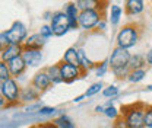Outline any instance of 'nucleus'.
Returning <instances> with one entry per match:
<instances>
[{"label": "nucleus", "mask_w": 152, "mask_h": 128, "mask_svg": "<svg viewBox=\"0 0 152 128\" xmlns=\"http://www.w3.org/2000/svg\"><path fill=\"white\" fill-rule=\"evenodd\" d=\"M146 106L143 102H136L124 105L120 109V115L124 119L126 128H145V111Z\"/></svg>", "instance_id": "f257e3e1"}, {"label": "nucleus", "mask_w": 152, "mask_h": 128, "mask_svg": "<svg viewBox=\"0 0 152 128\" xmlns=\"http://www.w3.org/2000/svg\"><path fill=\"white\" fill-rule=\"evenodd\" d=\"M142 35V26L137 22H130L126 23L117 34V47L123 48V50H129L134 47Z\"/></svg>", "instance_id": "f03ea898"}, {"label": "nucleus", "mask_w": 152, "mask_h": 128, "mask_svg": "<svg viewBox=\"0 0 152 128\" xmlns=\"http://www.w3.org/2000/svg\"><path fill=\"white\" fill-rule=\"evenodd\" d=\"M102 16H104V13L99 12V6H95V7L86 9V10H80L79 19H77L79 28H82L83 31H91L104 19Z\"/></svg>", "instance_id": "7ed1b4c3"}, {"label": "nucleus", "mask_w": 152, "mask_h": 128, "mask_svg": "<svg viewBox=\"0 0 152 128\" xmlns=\"http://www.w3.org/2000/svg\"><path fill=\"white\" fill-rule=\"evenodd\" d=\"M20 86H19L18 80L16 79H9L6 82L1 83V89H0V93L3 95V98L6 99L7 102V108L9 106H15L18 105L19 102V98H20Z\"/></svg>", "instance_id": "20e7f679"}, {"label": "nucleus", "mask_w": 152, "mask_h": 128, "mask_svg": "<svg viewBox=\"0 0 152 128\" xmlns=\"http://www.w3.org/2000/svg\"><path fill=\"white\" fill-rule=\"evenodd\" d=\"M4 34L10 45H23V42L28 38V28L23 22L15 20L12 26L7 31H4Z\"/></svg>", "instance_id": "39448f33"}, {"label": "nucleus", "mask_w": 152, "mask_h": 128, "mask_svg": "<svg viewBox=\"0 0 152 128\" xmlns=\"http://www.w3.org/2000/svg\"><path fill=\"white\" fill-rule=\"evenodd\" d=\"M130 58H132V54L129 53V50H123L120 47H115L113 50V53H111V55H110V58H108V66H110L111 72L129 67Z\"/></svg>", "instance_id": "423d86ee"}, {"label": "nucleus", "mask_w": 152, "mask_h": 128, "mask_svg": "<svg viewBox=\"0 0 152 128\" xmlns=\"http://www.w3.org/2000/svg\"><path fill=\"white\" fill-rule=\"evenodd\" d=\"M50 28L53 29L54 37H63V35L70 29L67 15H66L64 12H61V10L51 13V18H50Z\"/></svg>", "instance_id": "0eeeda50"}, {"label": "nucleus", "mask_w": 152, "mask_h": 128, "mask_svg": "<svg viewBox=\"0 0 152 128\" xmlns=\"http://www.w3.org/2000/svg\"><path fill=\"white\" fill-rule=\"evenodd\" d=\"M58 67H60V74H61L63 83H67V85L73 83L79 77H83L86 74V72H83L80 67L67 64L64 61H58Z\"/></svg>", "instance_id": "6e6552de"}, {"label": "nucleus", "mask_w": 152, "mask_h": 128, "mask_svg": "<svg viewBox=\"0 0 152 128\" xmlns=\"http://www.w3.org/2000/svg\"><path fill=\"white\" fill-rule=\"evenodd\" d=\"M51 85L53 83H51V80H50V77H48V74H47L45 70L37 72V73L34 74V77L31 79V86L34 89H37L39 93L41 92H45Z\"/></svg>", "instance_id": "1a4fd4ad"}, {"label": "nucleus", "mask_w": 152, "mask_h": 128, "mask_svg": "<svg viewBox=\"0 0 152 128\" xmlns=\"http://www.w3.org/2000/svg\"><path fill=\"white\" fill-rule=\"evenodd\" d=\"M22 58L26 64V67H37L42 61V51L41 50H31V48H23Z\"/></svg>", "instance_id": "9d476101"}, {"label": "nucleus", "mask_w": 152, "mask_h": 128, "mask_svg": "<svg viewBox=\"0 0 152 128\" xmlns=\"http://www.w3.org/2000/svg\"><path fill=\"white\" fill-rule=\"evenodd\" d=\"M6 64H7L9 72H10V74H12V77H13V79H19L22 74L25 73V70H26V64H25V61H23L22 55L15 57V58H12V60H9Z\"/></svg>", "instance_id": "9b49d317"}, {"label": "nucleus", "mask_w": 152, "mask_h": 128, "mask_svg": "<svg viewBox=\"0 0 152 128\" xmlns=\"http://www.w3.org/2000/svg\"><path fill=\"white\" fill-rule=\"evenodd\" d=\"M64 13H66L67 18H69L70 29H77V28H79V22H77V19H79L80 10H79V7L76 6V3H67L66 7H64Z\"/></svg>", "instance_id": "f8f14e48"}, {"label": "nucleus", "mask_w": 152, "mask_h": 128, "mask_svg": "<svg viewBox=\"0 0 152 128\" xmlns=\"http://www.w3.org/2000/svg\"><path fill=\"white\" fill-rule=\"evenodd\" d=\"M22 51H23V47H22V45H10V44H9V45L0 53V60L4 61V63H7L9 60L22 55Z\"/></svg>", "instance_id": "ddd939ff"}, {"label": "nucleus", "mask_w": 152, "mask_h": 128, "mask_svg": "<svg viewBox=\"0 0 152 128\" xmlns=\"http://www.w3.org/2000/svg\"><path fill=\"white\" fill-rule=\"evenodd\" d=\"M145 9V3L142 0H127L124 4V13L127 16H134L142 13Z\"/></svg>", "instance_id": "4468645a"}, {"label": "nucleus", "mask_w": 152, "mask_h": 128, "mask_svg": "<svg viewBox=\"0 0 152 128\" xmlns=\"http://www.w3.org/2000/svg\"><path fill=\"white\" fill-rule=\"evenodd\" d=\"M39 92L37 89H34L32 86H25L20 89V98L19 101L23 102V103H31V102H35L38 98H39Z\"/></svg>", "instance_id": "2eb2a0df"}, {"label": "nucleus", "mask_w": 152, "mask_h": 128, "mask_svg": "<svg viewBox=\"0 0 152 128\" xmlns=\"http://www.w3.org/2000/svg\"><path fill=\"white\" fill-rule=\"evenodd\" d=\"M44 44H45V39L39 35V32H37V34H32V35H29L26 38V41L23 42L22 47L23 48H31V50H42Z\"/></svg>", "instance_id": "dca6fc26"}, {"label": "nucleus", "mask_w": 152, "mask_h": 128, "mask_svg": "<svg viewBox=\"0 0 152 128\" xmlns=\"http://www.w3.org/2000/svg\"><path fill=\"white\" fill-rule=\"evenodd\" d=\"M77 57H79V67H80L83 72H88V70L96 67V64H95L94 61L89 60V57L85 53L83 48H77Z\"/></svg>", "instance_id": "f3484780"}, {"label": "nucleus", "mask_w": 152, "mask_h": 128, "mask_svg": "<svg viewBox=\"0 0 152 128\" xmlns=\"http://www.w3.org/2000/svg\"><path fill=\"white\" fill-rule=\"evenodd\" d=\"M61 61L67 63V64H72V66H77L79 67V57H77V48L76 47H70L64 51Z\"/></svg>", "instance_id": "a211bd4d"}, {"label": "nucleus", "mask_w": 152, "mask_h": 128, "mask_svg": "<svg viewBox=\"0 0 152 128\" xmlns=\"http://www.w3.org/2000/svg\"><path fill=\"white\" fill-rule=\"evenodd\" d=\"M45 72H47V74H48V77H50V80H51L53 85H60V83H63V79H61V74H60L58 63L53 64V66H48V67L45 69Z\"/></svg>", "instance_id": "6ab92c4d"}, {"label": "nucleus", "mask_w": 152, "mask_h": 128, "mask_svg": "<svg viewBox=\"0 0 152 128\" xmlns=\"http://www.w3.org/2000/svg\"><path fill=\"white\" fill-rule=\"evenodd\" d=\"M145 66H146V60H145L143 55H140V54L132 55V58H130V61H129V70H130V72L145 69Z\"/></svg>", "instance_id": "aec40b11"}, {"label": "nucleus", "mask_w": 152, "mask_h": 128, "mask_svg": "<svg viewBox=\"0 0 152 128\" xmlns=\"http://www.w3.org/2000/svg\"><path fill=\"white\" fill-rule=\"evenodd\" d=\"M121 13H123V9H121L118 4H111V6H110V22H111L113 26H115V25L120 22Z\"/></svg>", "instance_id": "412c9836"}, {"label": "nucleus", "mask_w": 152, "mask_h": 128, "mask_svg": "<svg viewBox=\"0 0 152 128\" xmlns=\"http://www.w3.org/2000/svg\"><path fill=\"white\" fill-rule=\"evenodd\" d=\"M53 122H54L58 128H76L75 122H73L67 115H60V116H57Z\"/></svg>", "instance_id": "4be33fe9"}, {"label": "nucleus", "mask_w": 152, "mask_h": 128, "mask_svg": "<svg viewBox=\"0 0 152 128\" xmlns=\"http://www.w3.org/2000/svg\"><path fill=\"white\" fill-rule=\"evenodd\" d=\"M145 76H146V70L145 69H140V70H133L129 73L127 76V80L130 82V83H139V82H142L143 79H145Z\"/></svg>", "instance_id": "5701e85b"}, {"label": "nucleus", "mask_w": 152, "mask_h": 128, "mask_svg": "<svg viewBox=\"0 0 152 128\" xmlns=\"http://www.w3.org/2000/svg\"><path fill=\"white\" fill-rule=\"evenodd\" d=\"M9 79H12V74L9 72V67H7V64L4 61L0 60V82L3 83V82H6Z\"/></svg>", "instance_id": "b1692460"}, {"label": "nucleus", "mask_w": 152, "mask_h": 128, "mask_svg": "<svg viewBox=\"0 0 152 128\" xmlns=\"http://www.w3.org/2000/svg\"><path fill=\"white\" fill-rule=\"evenodd\" d=\"M99 92H102V83H101V82L91 85V86L88 88V90L85 92L83 95H85V98H89V96H94V95L99 93Z\"/></svg>", "instance_id": "393cba45"}, {"label": "nucleus", "mask_w": 152, "mask_h": 128, "mask_svg": "<svg viewBox=\"0 0 152 128\" xmlns=\"http://www.w3.org/2000/svg\"><path fill=\"white\" fill-rule=\"evenodd\" d=\"M104 115H105L107 118H111V119L115 121V119L120 116V111L117 109L115 106H108V108L104 109Z\"/></svg>", "instance_id": "a878e982"}, {"label": "nucleus", "mask_w": 152, "mask_h": 128, "mask_svg": "<svg viewBox=\"0 0 152 128\" xmlns=\"http://www.w3.org/2000/svg\"><path fill=\"white\" fill-rule=\"evenodd\" d=\"M108 60H105V61H102L101 64H98L96 67H95V73H96V77H102L104 74L107 73V70H108Z\"/></svg>", "instance_id": "bb28decb"}, {"label": "nucleus", "mask_w": 152, "mask_h": 128, "mask_svg": "<svg viewBox=\"0 0 152 128\" xmlns=\"http://www.w3.org/2000/svg\"><path fill=\"white\" fill-rule=\"evenodd\" d=\"M118 95V88L117 86H107L105 89H102V96L104 98H114Z\"/></svg>", "instance_id": "cd10ccee"}, {"label": "nucleus", "mask_w": 152, "mask_h": 128, "mask_svg": "<svg viewBox=\"0 0 152 128\" xmlns=\"http://www.w3.org/2000/svg\"><path fill=\"white\" fill-rule=\"evenodd\" d=\"M39 35L44 38V39H50L51 37H54L53 29L50 28V25H42V26L39 28Z\"/></svg>", "instance_id": "c85d7f7f"}, {"label": "nucleus", "mask_w": 152, "mask_h": 128, "mask_svg": "<svg viewBox=\"0 0 152 128\" xmlns=\"http://www.w3.org/2000/svg\"><path fill=\"white\" fill-rule=\"evenodd\" d=\"M145 127L152 128V105H148L145 111Z\"/></svg>", "instance_id": "c756f323"}, {"label": "nucleus", "mask_w": 152, "mask_h": 128, "mask_svg": "<svg viewBox=\"0 0 152 128\" xmlns=\"http://www.w3.org/2000/svg\"><path fill=\"white\" fill-rule=\"evenodd\" d=\"M56 108H53V106H42L41 109H39V115H44V116H48V115H54V112H56Z\"/></svg>", "instance_id": "7c9ffc66"}, {"label": "nucleus", "mask_w": 152, "mask_h": 128, "mask_svg": "<svg viewBox=\"0 0 152 128\" xmlns=\"http://www.w3.org/2000/svg\"><path fill=\"white\" fill-rule=\"evenodd\" d=\"M7 45H9V41H7V38H6V34H4V32H0V53H1Z\"/></svg>", "instance_id": "2f4dec72"}, {"label": "nucleus", "mask_w": 152, "mask_h": 128, "mask_svg": "<svg viewBox=\"0 0 152 128\" xmlns=\"http://www.w3.org/2000/svg\"><path fill=\"white\" fill-rule=\"evenodd\" d=\"M42 108V105H39V102H37V103H34V105H28L26 108H25V112H28V114H31V112H35V111H38L39 112V109Z\"/></svg>", "instance_id": "473e14b6"}, {"label": "nucleus", "mask_w": 152, "mask_h": 128, "mask_svg": "<svg viewBox=\"0 0 152 128\" xmlns=\"http://www.w3.org/2000/svg\"><path fill=\"white\" fill-rule=\"evenodd\" d=\"M34 127L35 128H58L53 121H48V122H39V124L34 125Z\"/></svg>", "instance_id": "72a5a7b5"}, {"label": "nucleus", "mask_w": 152, "mask_h": 128, "mask_svg": "<svg viewBox=\"0 0 152 128\" xmlns=\"http://www.w3.org/2000/svg\"><path fill=\"white\" fill-rule=\"evenodd\" d=\"M145 60H146V64L148 66H152V48L146 53V55H145Z\"/></svg>", "instance_id": "f704fd0d"}, {"label": "nucleus", "mask_w": 152, "mask_h": 128, "mask_svg": "<svg viewBox=\"0 0 152 128\" xmlns=\"http://www.w3.org/2000/svg\"><path fill=\"white\" fill-rule=\"evenodd\" d=\"M3 108H7V102H6V99L3 98V95L0 93V109H3Z\"/></svg>", "instance_id": "c9c22d12"}, {"label": "nucleus", "mask_w": 152, "mask_h": 128, "mask_svg": "<svg viewBox=\"0 0 152 128\" xmlns=\"http://www.w3.org/2000/svg\"><path fill=\"white\" fill-rule=\"evenodd\" d=\"M96 28H98L99 31H104V29H105V20L102 19V20H101V22H99V23L96 25Z\"/></svg>", "instance_id": "e433bc0d"}, {"label": "nucleus", "mask_w": 152, "mask_h": 128, "mask_svg": "<svg viewBox=\"0 0 152 128\" xmlns=\"http://www.w3.org/2000/svg\"><path fill=\"white\" fill-rule=\"evenodd\" d=\"M83 98H85V95H80V96H77V98H75V99H73V102H75V103H76V102H80Z\"/></svg>", "instance_id": "4c0bfd02"}, {"label": "nucleus", "mask_w": 152, "mask_h": 128, "mask_svg": "<svg viewBox=\"0 0 152 128\" xmlns=\"http://www.w3.org/2000/svg\"><path fill=\"white\" fill-rule=\"evenodd\" d=\"M104 109H105V106H101V105L95 108V111H96V112H102V114H104Z\"/></svg>", "instance_id": "58836bf2"}, {"label": "nucleus", "mask_w": 152, "mask_h": 128, "mask_svg": "<svg viewBox=\"0 0 152 128\" xmlns=\"http://www.w3.org/2000/svg\"><path fill=\"white\" fill-rule=\"evenodd\" d=\"M146 90H149V92H152V85H149V86H146Z\"/></svg>", "instance_id": "ea45409f"}, {"label": "nucleus", "mask_w": 152, "mask_h": 128, "mask_svg": "<svg viewBox=\"0 0 152 128\" xmlns=\"http://www.w3.org/2000/svg\"><path fill=\"white\" fill-rule=\"evenodd\" d=\"M0 89H1V82H0Z\"/></svg>", "instance_id": "a19ab883"}, {"label": "nucleus", "mask_w": 152, "mask_h": 128, "mask_svg": "<svg viewBox=\"0 0 152 128\" xmlns=\"http://www.w3.org/2000/svg\"><path fill=\"white\" fill-rule=\"evenodd\" d=\"M31 128H35V127H31Z\"/></svg>", "instance_id": "79ce46f5"}]
</instances>
